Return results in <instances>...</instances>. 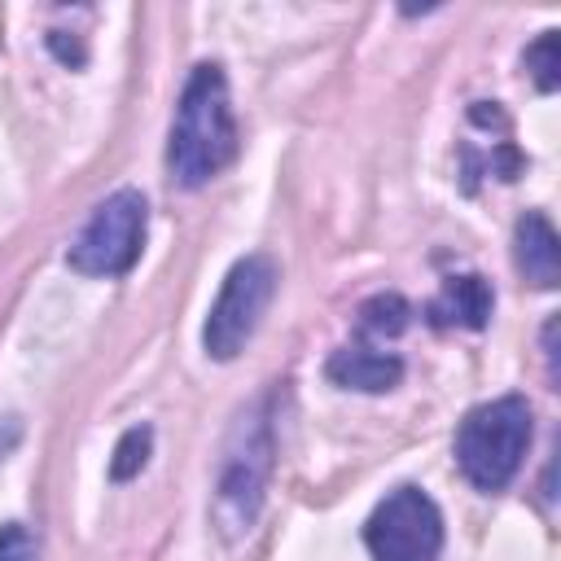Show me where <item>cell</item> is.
I'll return each instance as SVG.
<instances>
[{"label":"cell","mask_w":561,"mask_h":561,"mask_svg":"<svg viewBox=\"0 0 561 561\" xmlns=\"http://www.w3.org/2000/svg\"><path fill=\"white\" fill-rule=\"evenodd\" d=\"M237 153V123L228 101V79L215 61L193 66L167 140V171L175 184L197 188L210 175H219Z\"/></svg>","instance_id":"1"},{"label":"cell","mask_w":561,"mask_h":561,"mask_svg":"<svg viewBox=\"0 0 561 561\" xmlns=\"http://www.w3.org/2000/svg\"><path fill=\"white\" fill-rule=\"evenodd\" d=\"M513 263L517 272L539 285V289H552L561 280V241H557V228L548 224V215L530 210L517 219V232H513Z\"/></svg>","instance_id":"8"},{"label":"cell","mask_w":561,"mask_h":561,"mask_svg":"<svg viewBox=\"0 0 561 561\" xmlns=\"http://www.w3.org/2000/svg\"><path fill=\"white\" fill-rule=\"evenodd\" d=\"M267 465H272V443H267V425L259 416L241 421L224 469H219V486H215V504L228 530H250L259 500H263V482H267Z\"/></svg>","instance_id":"6"},{"label":"cell","mask_w":561,"mask_h":561,"mask_svg":"<svg viewBox=\"0 0 561 561\" xmlns=\"http://www.w3.org/2000/svg\"><path fill=\"white\" fill-rule=\"evenodd\" d=\"M276 294V263L267 254H245L232 263V272L219 285V298L210 302L206 329H202V346L215 359H232L241 355V346L254 337L267 302Z\"/></svg>","instance_id":"3"},{"label":"cell","mask_w":561,"mask_h":561,"mask_svg":"<svg viewBox=\"0 0 561 561\" xmlns=\"http://www.w3.org/2000/svg\"><path fill=\"white\" fill-rule=\"evenodd\" d=\"M329 381L333 386H346V390H390L399 386L403 377V359L394 351H381V346H368V342H351V346H337L324 364Z\"/></svg>","instance_id":"7"},{"label":"cell","mask_w":561,"mask_h":561,"mask_svg":"<svg viewBox=\"0 0 561 561\" xmlns=\"http://www.w3.org/2000/svg\"><path fill=\"white\" fill-rule=\"evenodd\" d=\"M145 197L136 188H118L110 193L88 224L79 228V237L66 250V263L83 276H123L131 272L140 245H145Z\"/></svg>","instance_id":"4"},{"label":"cell","mask_w":561,"mask_h":561,"mask_svg":"<svg viewBox=\"0 0 561 561\" xmlns=\"http://www.w3.org/2000/svg\"><path fill=\"white\" fill-rule=\"evenodd\" d=\"M373 561H438L443 513L421 486H394L364 522Z\"/></svg>","instance_id":"5"},{"label":"cell","mask_w":561,"mask_h":561,"mask_svg":"<svg viewBox=\"0 0 561 561\" xmlns=\"http://www.w3.org/2000/svg\"><path fill=\"white\" fill-rule=\"evenodd\" d=\"M149 443H153V434H149L145 425L127 430V434L118 438V447H114L110 478H114V482H127L131 473H140V469H145V460H149Z\"/></svg>","instance_id":"11"},{"label":"cell","mask_w":561,"mask_h":561,"mask_svg":"<svg viewBox=\"0 0 561 561\" xmlns=\"http://www.w3.org/2000/svg\"><path fill=\"white\" fill-rule=\"evenodd\" d=\"M491 307H495L491 285L478 272H465V276H447L443 280V289L434 294V302L425 307V316L438 329H482L486 316H491Z\"/></svg>","instance_id":"9"},{"label":"cell","mask_w":561,"mask_h":561,"mask_svg":"<svg viewBox=\"0 0 561 561\" xmlns=\"http://www.w3.org/2000/svg\"><path fill=\"white\" fill-rule=\"evenodd\" d=\"M530 447V403L522 394H500L478 403L456 430V465L478 491H504Z\"/></svg>","instance_id":"2"},{"label":"cell","mask_w":561,"mask_h":561,"mask_svg":"<svg viewBox=\"0 0 561 561\" xmlns=\"http://www.w3.org/2000/svg\"><path fill=\"white\" fill-rule=\"evenodd\" d=\"M526 70L535 75L539 92H552L561 83V57H557V31H543L530 48H526Z\"/></svg>","instance_id":"12"},{"label":"cell","mask_w":561,"mask_h":561,"mask_svg":"<svg viewBox=\"0 0 561 561\" xmlns=\"http://www.w3.org/2000/svg\"><path fill=\"white\" fill-rule=\"evenodd\" d=\"M403 324H408V302H403L399 294H377V298H368V302L359 307V329H364V333H386V337H394Z\"/></svg>","instance_id":"10"},{"label":"cell","mask_w":561,"mask_h":561,"mask_svg":"<svg viewBox=\"0 0 561 561\" xmlns=\"http://www.w3.org/2000/svg\"><path fill=\"white\" fill-rule=\"evenodd\" d=\"M0 561H35V539L22 522L0 526Z\"/></svg>","instance_id":"13"}]
</instances>
